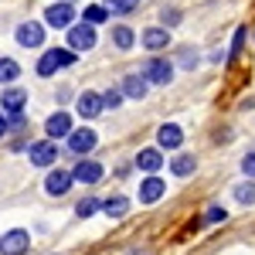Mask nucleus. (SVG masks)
<instances>
[{"instance_id":"f257e3e1","label":"nucleus","mask_w":255,"mask_h":255,"mask_svg":"<svg viewBox=\"0 0 255 255\" xmlns=\"http://www.w3.org/2000/svg\"><path fill=\"white\" fill-rule=\"evenodd\" d=\"M68 65H75V51H72V48H51V51L41 55L38 75H41V79H48V75H55L58 68H68Z\"/></svg>"},{"instance_id":"f03ea898","label":"nucleus","mask_w":255,"mask_h":255,"mask_svg":"<svg viewBox=\"0 0 255 255\" xmlns=\"http://www.w3.org/2000/svg\"><path fill=\"white\" fill-rule=\"evenodd\" d=\"M68 48L72 51H89V48H96V24H72L68 27Z\"/></svg>"},{"instance_id":"7ed1b4c3","label":"nucleus","mask_w":255,"mask_h":255,"mask_svg":"<svg viewBox=\"0 0 255 255\" xmlns=\"http://www.w3.org/2000/svg\"><path fill=\"white\" fill-rule=\"evenodd\" d=\"M27 249H31V235L24 228H10L0 238V255H24Z\"/></svg>"},{"instance_id":"20e7f679","label":"nucleus","mask_w":255,"mask_h":255,"mask_svg":"<svg viewBox=\"0 0 255 255\" xmlns=\"http://www.w3.org/2000/svg\"><path fill=\"white\" fill-rule=\"evenodd\" d=\"M27 157H31L34 167H51V163L58 160V146H55L51 139H38V143L27 146Z\"/></svg>"},{"instance_id":"39448f33","label":"nucleus","mask_w":255,"mask_h":255,"mask_svg":"<svg viewBox=\"0 0 255 255\" xmlns=\"http://www.w3.org/2000/svg\"><path fill=\"white\" fill-rule=\"evenodd\" d=\"M143 75H146V82H153V85H167V82L174 79V65L163 61V58H150L143 65Z\"/></svg>"},{"instance_id":"423d86ee","label":"nucleus","mask_w":255,"mask_h":255,"mask_svg":"<svg viewBox=\"0 0 255 255\" xmlns=\"http://www.w3.org/2000/svg\"><path fill=\"white\" fill-rule=\"evenodd\" d=\"M72 184H75V174H72V170H51L48 180H44V191L51 197H61V194H68Z\"/></svg>"},{"instance_id":"0eeeda50","label":"nucleus","mask_w":255,"mask_h":255,"mask_svg":"<svg viewBox=\"0 0 255 255\" xmlns=\"http://www.w3.org/2000/svg\"><path fill=\"white\" fill-rule=\"evenodd\" d=\"M41 41H44V27H41L38 20H24L17 27V44L20 48H41Z\"/></svg>"},{"instance_id":"6e6552de","label":"nucleus","mask_w":255,"mask_h":255,"mask_svg":"<svg viewBox=\"0 0 255 255\" xmlns=\"http://www.w3.org/2000/svg\"><path fill=\"white\" fill-rule=\"evenodd\" d=\"M44 20H48L51 27H72L75 7H72V3H51V7L44 10Z\"/></svg>"},{"instance_id":"1a4fd4ad","label":"nucleus","mask_w":255,"mask_h":255,"mask_svg":"<svg viewBox=\"0 0 255 255\" xmlns=\"http://www.w3.org/2000/svg\"><path fill=\"white\" fill-rule=\"evenodd\" d=\"M99 136L92 133V129H72V136H68V150L72 153H79V157H85L89 150H96Z\"/></svg>"},{"instance_id":"9d476101","label":"nucleus","mask_w":255,"mask_h":255,"mask_svg":"<svg viewBox=\"0 0 255 255\" xmlns=\"http://www.w3.org/2000/svg\"><path fill=\"white\" fill-rule=\"evenodd\" d=\"M75 109H79L82 119H96L106 106H102V96H99V92H82L79 102H75Z\"/></svg>"},{"instance_id":"9b49d317","label":"nucleus","mask_w":255,"mask_h":255,"mask_svg":"<svg viewBox=\"0 0 255 255\" xmlns=\"http://www.w3.org/2000/svg\"><path fill=\"white\" fill-rule=\"evenodd\" d=\"M44 133H48L51 139L72 136V116H68V113H55V116H48V123H44Z\"/></svg>"},{"instance_id":"f8f14e48","label":"nucleus","mask_w":255,"mask_h":255,"mask_svg":"<svg viewBox=\"0 0 255 255\" xmlns=\"http://www.w3.org/2000/svg\"><path fill=\"white\" fill-rule=\"evenodd\" d=\"M72 174H75L79 184H99L106 170H102V163H96V160H82V163H75V170H72Z\"/></svg>"},{"instance_id":"ddd939ff","label":"nucleus","mask_w":255,"mask_h":255,"mask_svg":"<svg viewBox=\"0 0 255 255\" xmlns=\"http://www.w3.org/2000/svg\"><path fill=\"white\" fill-rule=\"evenodd\" d=\"M0 106H3V113L17 116L20 109L27 106V92H24V89H3V92H0Z\"/></svg>"},{"instance_id":"4468645a","label":"nucleus","mask_w":255,"mask_h":255,"mask_svg":"<svg viewBox=\"0 0 255 255\" xmlns=\"http://www.w3.org/2000/svg\"><path fill=\"white\" fill-rule=\"evenodd\" d=\"M163 191H167V184H163L160 177L150 174L143 184H139V201H143V204H153V201H160V197H163Z\"/></svg>"},{"instance_id":"2eb2a0df","label":"nucleus","mask_w":255,"mask_h":255,"mask_svg":"<svg viewBox=\"0 0 255 255\" xmlns=\"http://www.w3.org/2000/svg\"><path fill=\"white\" fill-rule=\"evenodd\" d=\"M157 139H160V146L177 150V146L184 143V129H180V126H174V123H163V126L157 129Z\"/></svg>"},{"instance_id":"dca6fc26","label":"nucleus","mask_w":255,"mask_h":255,"mask_svg":"<svg viewBox=\"0 0 255 255\" xmlns=\"http://www.w3.org/2000/svg\"><path fill=\"white\" fill-rule=\"evenodd\" d=\"M136 167L143 170V174H157L160 167H163V153H160V150H139Z\"/></svg>"},{"instance_id":"f3484780","label":"nucleus","mask_w":255,"mask_h":255,"mask_svg":"<svg viewBox=\"0 0 255 255\" xmlns=\"http://www.w3.org/2000/svg\"><path fill=\"white\" fill-rule=\"evenodd\" d=\"M146 89H150L146 75H126V79H123V96L126 99H143Z\"/></svg>"},{"instance_id":"a211bd4d","label":"nucleus","mask_w":255,"mask_h":255,"mask_svg":"<svg viewBox=\"0 0 255 255\" xmlns=\"http://www.w3.org/2000/svg\"><path fill=\"white\" fill-rule=\"evenodd\" d=\"M167 41H170L167 27H146V31H143V44H146L150 51H160V48H167Z\"/></svg>"},{"instance_id":"6ab92c4d","label":"nucleus","mask_w":255,"mask_h":255,"mask_svg":"<svg viewBox=\"0 0 255 255\" xmlns=\"http://www.w3.org/2000/svg\"><path fill=\"white\" fill-rule=\"evenodd\" d=\"M194 167H197L194 153H177V157L170 160V170H174L177 177H191V174H194Z\"/></svg>"},{"instance_id":"aec40b11","label":"nucleus","mask_w":255,"mask_h":255,"mask_svg":"<svg viewBox=\"0 0 255 255\" xmlns=\"http://www.w3.org/2000/svg\"><path fill=\"white\" fill-rule=\"evenodd\" d=\"M102 211H106L109 218H126V211H129V201H126L123 194L106 197V201H102Z\"/></svg>"},{"instance_id":"412c9836","label":"nucleus","mask_w":255,"mask_h":255,"mask_svg":"<svg viewBox=\"0 0 255 255\" xmlns=\"http://www.w3.org/2000/svg\"><path fill=\"white\" fill-rule=\"evenodd\" d=\"M82 17H85V24H102V20L109 17V10H106L102 3H89V7L82 10Z\"/></svg>"},{"instance_id":"4be33fe9","label":"nucleus","mask_w":255,"mask_h":255,"mask_svg":"<svg viewBox=\"0 0 255 255\" xmlns=\"http://www.w3.org/2000/svg\"><path fill=\"white\" fill-rule=\"evenodd\" d=\"M113 41H116V48L129 51V48H133V41H136V34H133L129 27H113Z\"/></svg>"},{"instance_id":"5701e85b","label":"nucleus","mask_w":255,"mask_h":255,"mask_svg":"<svg viewBox=\"0 0 255 255\" xmlns=\"http://www.w3.org/2000/svg\"><path fill=\"white\" fill-rule=\"evenodd\" d=\"M99 208H102V201H99V197H82L79 204H75V215H79V218H92Z\"/></svg>"},{"instance_id":"b1692460","label":"nucleus","mask_w":255,"mask_h":255,"mask_svg":"<svg viewBox=\"0 0 255 255\" xmlns=\"http://www.w3.org/2000/svg\"><path fill=\"white\" fill-rule=\"evenodd\" d=\"M20 75V65L14 58H0V82H14Z\"/></svg>"},{"instance_id":"393cba45","label":"nucleus","mask_w":255,"mask_h":255,"mask_svg":"<svg viewBox=\"0 0 255 255\" xmlns=\"http://www.w3.org/2000/svg\"><path fill=\"white\" fill-rule=\"evenodd\" d=\"M235 201L238 204H255V184L252 180H245V184L235 187Z\"/></svg>"},{"instance_id":"a878e982","label":"nucleus","mask_w":255,"mask_h":255,"mask_svg":"<svg viewBox=\"0 0 255 255\" xmlns=\"http://www.w3.org/2000/svg\"><path fill=\"white\" fill-rule=\"evenodd\" d=\"M123 89H109V92H102V106H106V109H119V106H123Z\"/></svg>"},{"instance_id":"bb28decb","label":"nucleus","mask_w":255,"mask_h":255,"mask_svg":"<svg viewBox=\"0 0 255 255\" xmlns=\"http://www.w3.org/2000/svg\"><path fill=\"white\" fill-rule=\"evenodd\" d=\"M136 7V0H109V10L113 14H129Z\"/></svg>"},{"instance_id":"cd10ccee","label":"nucleus","mask_w":255,"mask_h":255,"mask_svg":"<svg viewBox=\"0 0 255 255\" xmlns=\"http://www.w3.org/2000/svg\"><path fill=\"white\" fill-rule=\"evenodd\" d=\"M242 174H245V177H255V150L242 157Z\"/></svg>"},{"instance_id":"c85d7f7f","label":"nucleus","mask_w":255,"mask_h":255,"mask_svg":"<svg viewBox=\"0 0 255 255\" xmlns=\"http://www.w3.org/2000/svg\"><path fill=\"white\" fill-rule=\"evenodd\" d=\"M225 208H208V215H204V221H208V225H218V221H225Z\"/></svg>"},{"instance_id":"c756f323","label":"nucleus","mask_w":255,"mask_h":255,"mask_svg":"<svg viewBox=\"0 0 255 255\" xmlns=\"http://www.w3.org/2000/svg\"><path fill=\"white\" fill-rule=\"evenodd\" d=\"M180 61H184V68H194V65H197V55L191 51V48H187V51H184V58H180Z\"/></svg>"},{"instance_id":"7c9ffc66","label":"nucleus","mask_w":255,"mask_h":255,"mask_svg":"<svg viewBox=\"0 0 255 255\" xmlns=\"http://www.w3.org/2000/svg\"><path fill=\"white\" fill-rule=\"evenodd\" d=\"M177 20H180L177 10H163V24H177Z\"/></svg>"},{"instance_id":"2f4dec72","label":"nucleus","mask_w":255,"mask_h":255,"mask_svg":"<svg viewBox=\"0 0 255 255\" xmlns=\"http://www.w3.org/2000/svg\"><path fill=\"white\" fill-rule=\"evenodd\" d=\"M7 129H10V119L0 113V139H3V133H7Z\"/></svg>"}]
</instances>
